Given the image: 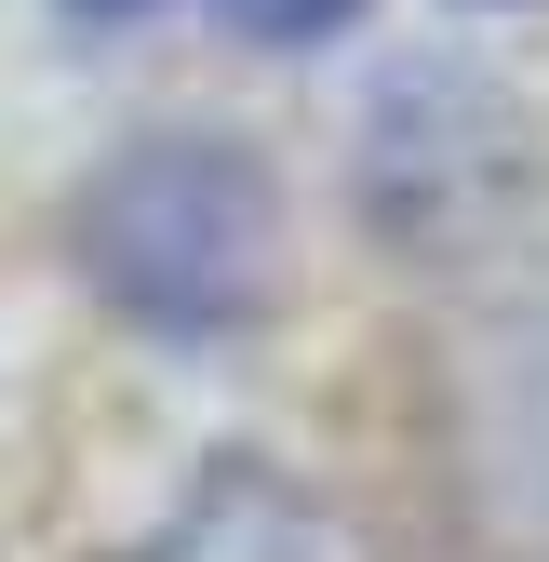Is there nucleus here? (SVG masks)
<instances>
[{"instance_id": "obj_1", "label": "nucleus", "mask_w": 549, "mask_h": 562, "mask_svg": "<svg viewBox=\"0 0 549 562\" xmlns=\"http://www.w3.org/2000/svg\"><path fill=\"white\" fill-rule=\"evenodd\" d=\"M81 14H161V0H81ZM201 14H228L242 41H322V27H349L362 0H201Z\"/></svg>"}]
</instances>
